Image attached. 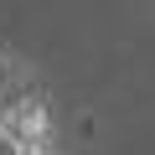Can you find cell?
Returning a JSON list of instances; mask_svg holds the SVG:
<instances>
[{"label":"cell","instance_id":"cell-1","mask_svg":"<svg viewBox=\"0 0 155 155\" xmlns=\"http://www.w3.org/2000/svg\"><path fill=\"white\" fill-rule=\"evenodd\" d=\"M0 93H5V62H0Z\"/></svg>","mask_w":155,"mask_h":155},{"label":"cell","instance_id":"cell-2","mask_svg":"<svg viewBox=\"0 0 155 155\" xmlns=\"http://www.w3.org/2000/svg\"><path fill=\"white\" fill-rule=\"evenodd\" d=\"M21 155H52V150H21Z\"/></svg>","mask_w":155,"mask_h":155}]
</instances>
